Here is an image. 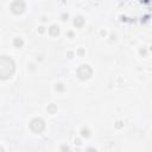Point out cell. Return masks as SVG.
I'll return each mask as SVG.
<instances>
[{"label": "cell", "instance_id": "obj_1", "mask_svg": "<svg viewBox=\"0 0 152 152\" xmlns=\"http://www.w3.org/2000/svg\"><path fill=\"white\" fill-rule=\"evenodd\" d=\"M14 72V63L7 56H1L0 58V76L2 80L10 78Z\"/></svg>", "mask_w": 152, "mask_h": 152}, {"label": "cell", "instance_id": "obj_2", "mask_svg": "<svg viewBox=\"0 0 152 152\" xmlns=\"http://www.w3.org/2000/svg\"><path fill=\"white\" fill-rule=\"evenodd\" d=\"M44 127H45V125H44V121L42 119H33L30 124V128L34 133H40L44 129Z\"/></svg>", "mask_w": 152, "mask_h": 152}, {"label": "cell", "instance_id": "obj_3", "mask_svg": "<svg viewBox=\"0 0 152 152\" xmlns=\"http://www.w3.org/2000/svg\"><path fill=\"white\" fill-rule=\"evenodd\" d=\"M11 11L14 14H20L25 11V2L23 0H15L11 5Z\"/></svg>", "mask_w": 152, "mask_h": 152}, {"label": "cell", "instance_id": "obj_4", "mask_svg": "<svg viewBox=\"0 0 152 152\" xmlns=\"http://www.w3.org/2000/svg\"><path fill=\"white\" fill-rule=\"evenodd\" d=\"M91 74H93V71H91V69L89 68V65H81V66L78 68V70H77V75H78L80 78H82V80L89 78V77L91 76Z\"/></svg>", "mask_w": 152, "mask_h": 152}, {"label": "cell", "instance_id": "obj_5", "mask_svg": "<svg viewBox=\"0 0 152 152\" xmlns=\"http://www.w3.org/2000/svg\"><path fill=\"white\" fill-rule=\"evenodd\" d=\"M58 32H59L58 26H56V25L51 26V28H50V33H51L52 36H57V34H58Z\"/></svg>", "mask_w": 152, "mask_h": 152}, {"label": "cell", "instance_id": "obj_6", "mask_svg": "<svg viewBox=\"0 0 152 152\" xmlns=\"http://www.w3.org/2000/svg\"><path fill=\"white\" fill-rule=\"evenodd\" d=\"M14 44H15V45H18V44H19V45H21V44H23V42H21V39H18V38H17V39L14 40Z\"/></svg>", "mask_w": 152, "mask_h": 152}]
</instances>
